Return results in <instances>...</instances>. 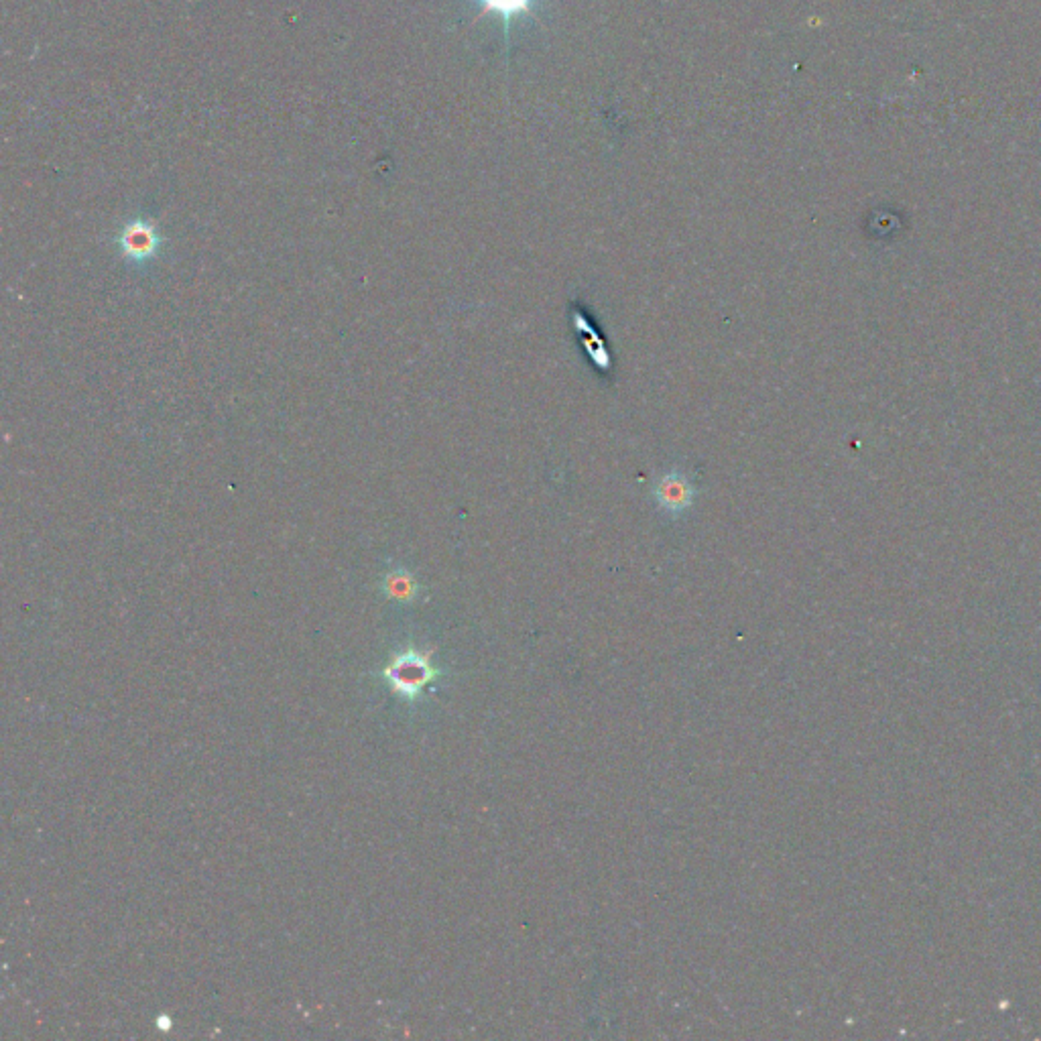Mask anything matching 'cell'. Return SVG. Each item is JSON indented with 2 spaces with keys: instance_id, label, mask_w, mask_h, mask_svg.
Instances as JSON below:
<instances>
[{
  "instance_id": "5",
  "label": "cell",
  "mask_w": 1041,
  "mask_h": 1041,
  "mask_svg": "<svg viewBox=\"0 0 1041 1041\" xmlns=\"http://www.w3.org/2000/svg\"><path fill=\"white\" fill-rule=\"evenodd\" d=\"M385 590L391 598H397V600H411L417 592V584L413 582V578L405 572H395L391 576H387V582H385Z\"/></svg>"
},
{
  "instance_id": "2",
  "label": "cell",
  "mask_w": 1041,
  "mask_h": 1041,
  "mask_svg": "<svg viewBox=\"0 0 1041 1041\" xmlns=\"http://www.w3.org/2000/svg\"><path fill=\"white\" fill-rule=\"evenodd\" d=\"M655 499L661 509L669 513H682L694 501V484L680 470H671L655 484Z\"/></svg>"
},
{
  "instance_id": "6",
  "label": "cell",
  "mask_w": 1041,
  "mask_h": 1041,
  "mask_svg": "<svg viewBox=\"0 0 1041 1041\" xmlns=\"http://www.w3.org/2000/svg\"><path fill=\"white\" fill-rule=\"evenodd\" d=\"M157 1023H159V1029H165V1031H167V1029L171 1027V1025H169V1019H167V1017H161V1019H159Z\"/></svg>"
},
{
  "instance_id": "4",
  "label": "cell",
  "mask_w": 1041,
  "mask_h": 1041,
  "mask_svg": "<svg viewBox=\"0 0 1041 1041\" xmlns=\"http://www.w3.org/2000/svg\"><path fill=\"white\" fill-rule=\"evenodd\" d=\"M157 244H159V238H157L155 228L145 222H135V224L127 226L125 234H122V251H125V255L129 259H135V261L151 257L157 249Z\"/></svg>"
},
{
  "instance_id": "3",
  "label": "cell",
  "mask_w": 1041,
  "mask_h": 1041,
  "mask_svg": "<svg viewBox=\"0 0 1041 1041\" xmlns=\"http://www.w3.org/2000/svg\"><path fill=\"white\" fill-rule=\"evenodd\" d=\"M474 3L478 5V19L486 17V15H497L503 19L505 23V37H507V51L511 47V41H509V35H511V25L515 19H523V17H531L535 7L541 3V0H474Z\"/></svg>"
},
{
  "instance_id": "1",
  "label": "cell",
  "mask_w": 1041,
  "mask_h": 1041,
  "mask_svg": "<svg viewBox=\"0 0 1041 1041\" xmlns=\"http://www.w3.org/2000/svg\"><path fill=\"white\" fill-rule=\"evenodd\" d=\"M383 676L399 696L415 700L417 694L438 676V671L430 663V653L409 649L393 657V661L383 669Z\"/></svg>"
}]
</instances>
